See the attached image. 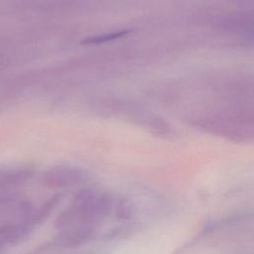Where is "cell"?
<instances>
[{
    "label": "cell",
    "instance_id": "6da1fadb",
    "mask_svg": "<svg viewBox=\"0 0 254 254\" xmlns=\"http://www.w3.org/2000/svg\"><path fill=\"white\" fill-rule=\"evenodd\" d=\"M114 198L106 191L92 188L77 190L70 205L55 220V228L64 230L78 225L97 226L112 211Z\"/></svg>",
    "mask_w": 254,
    "mask_h": 254
},
{
    "label": "cell",
    "instance_id": "7a4b0ae2",
    "mask_svg": "<svg viewBox=\"0 0 254 254\" xmlns=\"http://www.w3.org/2000/svg\"><path fill=\"white\" fill-rule=\"evenodd\" d=\"M97 226L94 225H78L60 230L59 233L49 242L47 246L50 251L69 250L78 248L90 242L96 235Z\"/></svg>",
    "mask_w": 254,
    "mask_h": 254
},
{
    "label": "cell",
    "instance_id": "3957f363",
    "mask_svg": "<svg viewBox=\"0 0 254 254\" xmlns=\"http://www.w3.org/2000/svg\"><path fill=\"white\" fill-rule=\"evenodd\" d=\"M86 173L70 167H56L46 171L41 177V185L52 190L71 188L86 180Z\"/></svg>",
    "mask_w": 254,
    "mask_h": 254
},
{
    "label": "cell",
    "instance_id": "277c9868",
    "mask_svg": "<svg viewBox=\"0 0 254 254\" xmlns=\"http://www.w3.org/2000/svg\"><path fill=\"white\" fill-rule=\"evenodd\" d=\"M35 205L18 190L0 193V222L28 215Z\"/></svg>",
    "mask_w": 254,
    "mask_h": 254
},
{
    "label": "cell",
    "instance_id": "5b68a950",
    "mask_svg": "<svg viewBox=\"0 0 254 254\" xmlns=\"http://www.w3.org/2000/svg\"><path fill=\"white\" fill-rule=\"evenodd\" d=\"M34 175L31 168L24 166H0V193L17 190Z\"/></svg>",
    "mask_w": 254,
    "mask_h": 254
},
{
    "label": "cell",
    "instance_id": "8992f818",
    "mask_svg": "<svg viewBox=\"0 0 254 254\" xmlns=\"http://www.w3.org/2000/svg\"><path fill=\"white\" fill-rule=\"evenodd\" d=\"M113 210L116 217L122 221L131 220L134 216V206L126 198H118L117 200H114Z\"/></svg>",
    "mask_w": 254,
    "mask_h": 254
},
{
    "label": "cell",
    "instance_id": "52a82bcc",
    "mask_svg": "<svg viewBox=\"0 0 254 254\" xmlns=\"http://www.w3.org/2000/svg\"><path fill=\"white\" fill-rule=\"evenodd\" d=\"M129 33H131V30H123V31H118V32H114V33L105 34V35H99V36H95V37H91V38L85 39L84 41H82V44L83 45H87V44H102V43L109 42L111 40H115V39L124 37V36L128 35Z\"/></svg>",
    "mask_w": 254,
    "mask_h": 254
}]
</instances>
